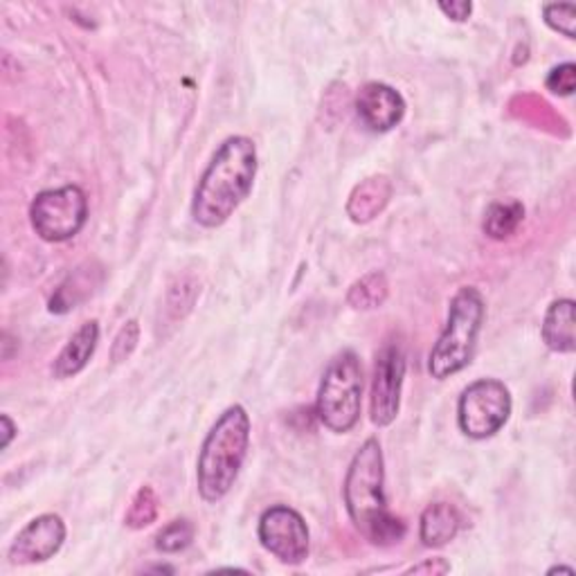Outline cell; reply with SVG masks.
<instances>
[{"instance_id": "6da1fadb", "label": "cell", "mask_w": 576, "mask_h": 576, "mask_svg": "<svg viewBox=\"0 0 576 576\" xmlns=\"http://www.w3.org/2000/svg\"><path fill=\"white\" fill-rule=\"evenodd\" d=\"M257 176V146L246 135L228 138L205 167L192 200V217L203 228L224 226L250 196Z\"/></svg>"}, {"instance_id": "7a4b0ae2", "label": "cell", "mask_w": 576, "mask_h": 576, "mask_svg": "<svg viewBox=\"0 0 576 576\" xmlns=\"http://www.w3.org/2000/svg\"><path fill=\"white\" fill-rule=\"evenodd\" d=\"M385 461L379 439L370 437L354 455L345 478V504L356 530L372 545L390 547L403 541L405 522L388 509Z\"/></svg>"}, {"instance_id": "3957f363", "label": "cell", "mask_w": 576, "mask_h": 576, "mask_svg": "<svg viewBox=\"0 0 576 576\" xmlns=\"http://www.w3.org/2000/svg\"><path fill=\"white\" fill-rule=\"evenodd\" d=\"M250 446V416L243 405H230L209 428L196 464V485L205 502L224 500L235 487Z\"/></svg>"}, {"instance_id": "277c9868", "label": "cell", "mask_w": 576, "mask_h": 576, "mask_svg": "<svg viewBox=\"0 0 576 576\" xmlns=\"http://www.w3.org/2000/svg\"><path fill=\"white\" fill-rule=\"evenodd\" d=\"M485 313V297L476 286H461L455 293L450 300L446 327L428 358V372L433 379L444 381L461 372L470 362L476 354Z\"/></svg>"}, {"instance_id": "5b68a950", "label": "cell", "mask_w": 576, "mask_h": 576, "mask_svg": "<svg viewBox=\"0 0 576 576\" xmlns=\"http://www.w3.org/2000/svg\"><path fill=\"white\" fill-rule=\"evenodd\" d=\"M362 403V368L360 358L345 349L332 362L320 381L316 414L332 433H349L360 419Z\"/></svg>"}, {"instance_id": "8992f818", "label": "cell", "mask_w": 576, "mask_h": 576, "mask_svg": "<svg viewBox=\"0 0 576 576\" xmlns=\"http://www.w3.org/2000/svg\"><path fill=\"white\" fill-rule=\"evenodd\" d=\"M88 219V198L81 187L66 185L39 192L30 205L34 232L50 243H62L81 232Z\"/></svg>"}, {"instance_id": "52a82bcc", "label": "cell", "mask_w": 576, "mask_h": 576, "mask_svg": "<svg viewBox=\"0 0 576 576\" xmlns=\"http://www.w3.org/2000/svg\"><path fill=\"white\" fill-rule=\"evenodd\" d=\"M511 392L502 381L480 379L470 383L457 403L459 431L470 439H489L511 416Z\"/></svg>"}, {"instance_id": "ba28073f", "label": "cell", "mask_w": 576, "mask_h": 576, "mask_svg": "<svg viewBox=\"0 0 576 576\" xmlns=\"http://www.w3.org/2000/svg\"><path fill=\"white\" fill-rule=\"evenodd\" d=\"M257 534L264 550L286 565H300L308 558L311 534L306 522L286 504H275L261 513Z\"/></svg>"}, {"instance_id": "9c48e42d", "label": "cell", "mask_w": 576, "mask_h": 576, "mask_svg": "<svg viewBox=\"0 0 576 576\" xmlns=\"http://www.w3.org/2000/svg\"><path fill=\"white\" fill-rule=\"evenodd\" d=\"M405 379V356L396 343H388L379 356L372 381V422L388 428L401 407V390Z\"/></svg>"}, {"instance_id": "30bf717a", "label": "cell", "mask_w": 576, "mask_h": 576, "mask_svg": "<svg viewBox=\"0 0 576 576\" xmlns=\"http://www.w3.org/2000/svg\"><path fill=\"white\" fill-rule=\"evenodd\" d=\"M66 541V522L57 513H43L19 532L14 539L8 558L14 565L43 563L55 556Z\"/></svg>"}, {"instance_id": "8fae6325", "label": "cell", "mask_w": 576, "mask_h": 576, "mask_svg": "<svg viewBox=\"0 0 576 576\" xmlns=\"http://www.w3.org/2000/svg\"><path fill=\"white\" fill-rule=\"evenodd\" d=\"M356 113L365 127L377 133H385L403 120L405 101L401 93L394 90L392 86L381 81H370L365 84L356 95Z\"/></svg>"}, {"instance_id": "7c38bea8", "label": "cell", "mask_w": 576, "mask_h": 576, "mask_svg": "<svg viewBox=\"0 0 576 576\" xmlns=\"http://www.w3.org/2000/svg\"><path fill=\"white\" fill-rule=\"evenodd\" d=\"M99 343V325L97 320H88L84 323L66 343V347L59 351V356L55 358V365H52V374L57 379H70L77 377L88 360L93 358L95 349Z\"/></svg>"}, {"instance_id": "4fadbf2b", "label": "cell", "mask_w": 576, "mask_h": 576, "mask_svg": "<svg viewBox=\"0 0 576 576\" xmlns=\"http://www.w3.org/2000/svg\"><path fill=\"white\" fill-rule=\"evenodd\" d=\"M461 525L459 511L448 502L428 504L419 520V539L426 547H444L448 545Z\"/></svg>"}, {"instance_id": "5bb4252c", "label": "cell", "mask_w": 576, "mask_h": 576, "mask_svg": "<svg viewBox=\"0 0 576 576\" xmlns=\"http://www.w3.org/2000/svg\"><path fill=\"white\" fill-rule=\"evenodd\" d=\"M543 340L556 354H572L576 349L574 300L552 302L543 320Z\"/></svg>"}, {"instance_id": "9a60e30c", "label": "cell", "mask_w": 576, "mask_h": 576, "mask_svg": "<svg viewBox=\"0 0 576 576\" xmlns=\"http://www.w3.org/2000/svg\"><path fill=\"white\" fill-rule=\"evenodd\" d=\"M390 194H392V185L385 176L368 178L365 183H360L354 189V194L349 196L347 213L356 224L372 221L374 217H379L383 213V207L390 200Z\"/></svg>"}, {"instance_id": "2e32d148", "label": "cell", "mask_w": 576, "mask_h": 576, "mask_svg": "<svg viewBox=\"0 0 576 576\" xmlns=\"http://www.w3.org/2000/svg\"><path fill=\"white\" fill-rule=\"evenodd\" d=\"M93 275L95 271L88 269H77L50 300V311L52 313H68L73 311L79 302L93 295Z\"/></svg>"}, {"instance_id": "e0dca14e", "label": "cell", "mask_w": 576, "mask_h": 576, "mask_svg": "<svg viewBox=\"0 0 576 576\" xmlns=\"http://www.w3.org/2000/svg\"><path fill=\"white\" fill-rule=\"evenodd\" d=\"M522 219H525V207H522V203H493L485 217V232L491 239H507L518 230Z\"/></svg>"}, {"instance_id": "ac0fdd59", "label": "cell", "mask_w": 576, "mask_h": 576, "mask_svg": "<svg viewBox=\"0 0 576 576\" xmlns=\"http://www.w3.org/2000/svg\"><path fill=\"white\" fill-rule=\"evenodd\" d=\"M385 300H388V280L383 273L365 275L349 289V295H347V302L360 311L379 308Z\"/></svg>"}, {"instance_id": "d6986e66", "label": "cell", "mask_w": 576, "mask_h": 576, "mask_svg": "<svg viewBox=\"0 0 576 576\" xmlns=\"http://www.w3.org/2000/svg\"><path fill=\"white\" fill-rule=\"evenodd\" d=\"M155 518H159V496L151 487H142L129 507L127 525L131 530H144Z\"/></svg>"}, {"instance_id": "ffe728a7", "label": "cell", "mask_w": 576, "mask_h": 576, "mask_svg": "<svg viewBox=\"0 0 576 576\" xmlns=\"http://www.w3.org/2000/svg\"><path fill=\"white\" fill-rule=\"evenodd\" d=\"M194 525L189 520H174L170 522V525L159 534V539H155V547H159L161 552L165 554H176V552H183L185 547L192 545L194 541Z\"/></svg>"}, {"instance_id": "44dd1931", "label": "cell", "mask_w": 576, "mask_h": 576, "mask_svg": "<svg viewBox=\"0 0 576 576\" xmlns=\"http://www.w3.org/2000/svg\"><path fill=\"white\" fill-rule=\"evenodd\" d=\"M543 17L545 23L563 34L565 39H574V21H576V8L572 3H554V6H545L543 8Z\"/></svg>"}, {"instance_id": "7402d4cb", "label": "cell", "mask_w": 576, "mask_h": 576, "mask_svg": "<svg viewBox=\"0 0 576 576\" xmlns=\"http://www.w3.org/2000/svg\"><path fill=\"white\" fill-rule=\"evenodd\" d=\"M138 340H140V325H138V320H129L116 336V343L111 349V360L113 362L127 360L133 354V349L138 347Z\"/></svg>"}, {"instance_id": "603a6c76", "label": "cell", "mask_w": 576, "mask_h": 576, "mask_svg": "<svg viewBox=\"0 0 576 576\" xmlns=\"http://www.w3.org/2000/svg\"><path fill=\"white\" fill-rule=\"evenodd\" d=\"M545 86H547V90H552L554 95H561V97L572 95V93H574V86H576V66H574V64L556 66V68L547 75Z\"/></svg>"}, {"instance_id": "cb8c5ba5", "label": "cell", "mask_w": 576, "mask_h": 576, "mask_svg": "<svg viewBox=\"0 0 576 576\" xmlns=\"http://www.w3.org/2000/svg\"><path fill=\"white\" fill-rule=\"evenodd\" d=\"M439 10L455 23L468 21V17L474 14V3L468 0H450V3H439Z\"/></svg>"}, {"instance_id": "d4e9b609", "label": "cell", "mask_w": 576, "mask_h": 576, "mask_svg": "<svg viewBox=\"0 0 576 576\" xmlns=\"http://www.w3.org/2000/svg\"><path fill=\"white\" fill-rule=\"evenodd\" d=\"M424 572H428V574H446V572H450V565L444 558H431V561H424V563H419V565L407 569V574H424Z\"/></svg>"}, {"instance_id": "484cf974", "label": "cell", "mask_w": 576, "mask_h": 576, "mask_svg": "<svg viewBox=\"0 0 576 576\" xmlns=\"http://www.w3.org/2000/svg\"><path fill=\"white\" fill-rule=\"evenodd\" d=\"M0 424H3V448H8L12 444V439H14V435H17V426H14V422L8 414L0 416Z\"/></svg>"}, {"instance_id": "4316f807", "label": "cell", "mask_w": 576, "mask_h": 576, "mask_svg": "<svg viewBox=\"0 0 576 576\" xmlns=\"http://www.w3.org/2000/svg\"><path fill=\"white\" fill-rule=\"evenodd\" d=\"M556 572H565V574H569V576L574 574L572 567H552V569H550V574H556Z\"/></svg>"}]
</instances>
